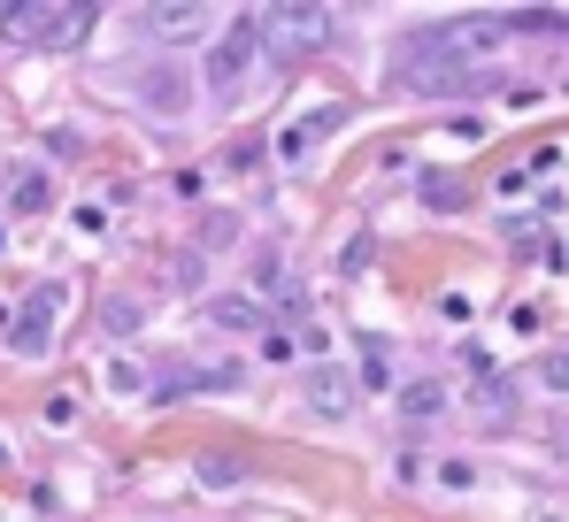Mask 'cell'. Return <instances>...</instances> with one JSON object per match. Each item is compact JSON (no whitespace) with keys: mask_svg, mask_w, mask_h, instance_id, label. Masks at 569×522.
Returning <instances> with one entry per match:
<instances>
[{"mask_svg":"<svg viewBox=\"0 0 569 522\" xmlns=\"http://www.w3.org/2000/svg\"><path fill=\"white\" fill-rule=\"evenodd\" d=\"M254 39L278 47V54H316V47L331 39V8H316V0H278V8L254 16Z\"/></svg>","mask_w":569,"mask_h":522,"instance_id":"1","label":"cell"},{"mask_svg":"<svg viewBox=\"0 0 569 522\" xmlns=\"http://www.w3.org/2000/svg\"><path fill=\"white\" fill-rule=\"evenodd\" d=\"M200 23V8H186V0H170V8H154V31H192Z\"/></svg>","mask_w":569,"mask_h":522,"instance_id":"13","label":"cell"},{"mask_svg":"<svg viewBox=\"0 0 569 522\" xmlns=\"http://www.w3.org/2000/svg\"><path fill=\"white\" fill-rule=\"evenodd\" d=\"M231 239H239V215H208V223H200V247H208V254H223Z\"/></svg>","mask_w":569,"mask_h":522,"instance_id":"12","label":"cell"},{"mask_svg":"<svg viewBox=\"0 0 569 522\" xmlns=\"http://www.w3.org/2000/svg\"><path fill=\"white\" fill-rule=\"evenodd\" d=\"M331 123H339V108H316V116H300V123L284 131V162H300V154H308V147L331 131Z\"/></svg>","mask_w":569,"mask_h":522,"instance_id":"6","label":"cell"},{"mask_svg":"<svg viewBox=\"0 0 569 522\" xmlns=\"http://www.w3.org/2000/svg\"><path fill=\"white\" fill-rule=\"evenodd\" d=\"M308 408L331 415V423H347V408H355V377L331 369V361H316V377H308Z\"/></svg>","mask_w":569,"mask_h":522,"instance_id":"5","label":"cell"},{"mask_svg":"<svg viewBox=\"0 0 569 522\" xmlns=\"http://www.w3.org/2000/svg\"><path fill=\"white\" fill-rule=\"evenodd\" d=\"M139 92H147L154 108H178V100H186V78H170V70H147V78H139Z\"/></svg>","mask_w":569,"mask_h":522,"instance_id":"11","label":"cell"},{"mask_svg":"<svg viewBox=\"0 0 569 522\" xmlns=\"http://www.w3.org/2000/svg\"><path fill=\"white\" fill-rule=\"evenodd\" d=\"M0 31H8V39H23V47H39V39H78V31H86V8L16 0V8H0Z\"/></svg>","mask_w":569,"mask_h":522,"instance_id":"2","label":"cell"},{"mask_svg":"<svg viewBox=\"0 0 569 522\" xmlns=\"http://www.w3.org/2000/svg\"><path fill=\"white\" fill-rule=\"evenodd\" d=\"M385 339H362V384H370V392H385V384H392V361H385Z\"/></svg>","mask_w":569,"mask_h":522,"instance_id":"10","label":"cell"},{"mask_svg":"<svg viewBox=\"0 0 569 522\" xmlns=\"http://www.w3.org/2000/svg\"><path fill=\"white\" fill-rule=\"evenodd\" d=\"M262 361H292V339L284 331H262Z\"/></svg>","mask_w":569,"mask_h":522,"instance_id":"17","label":"cell"},{"mask_svg":"<svg viewBox=\"0 0 569 522\" xmlns=\"http://www.w3.org/2000/svg\"><path fill=\"white\" fill-rule=\"evenodd\" d=\"M254 47H262V39H254V16H239V23L208 47V92H231V86H239V78H247V62H254Z\"/></svg>","mask_w":569,"mask_h":522,"instance_id":"4","label":"cell"},{"mask_svg":"<svg viewBox=\"0 0 569 522\" xmlns=\"http://www.w3.org/2000/svg\"><path fill=\"white\" fill-rule=\"evenodd\" d=\"M200 476H208V484H216V492H231V484H239V476H247V469H239V461H208V469H200Z\"/></svg>","mask_w":569,"mask_h":522,"instance_id":"16","label":"cell"},{"mask_svg":"<svg viewBox=\"0 0 569 522\" xmlns=\"http://www.w3.org/2000/svg\"><path fill=\"white\" fill-rule=\"evenodd\" d=\"M539 384H547V392H569V353H547V361H539Z\"/></svg>","mask_w":569,"mask_h":522,"instance_id":"15","label":"cell"},{"mask_svg":"<svg viewBox=\"0 0 569 522\" xmlns=\"http://www.w3.org/2000/svg\"><path fill=\"white\" fill-rule=\"evenodd\" d=\"M47 200H54V184H47L39 170H31V177H16V192H8V208H16V215H39Z\"/></svg>","mask_w":569,"mask_h":522,"instance_id":"9","label":"cell"},{"mask_svg":"<svg viewBox=\"0 0 569 522\" xmlns=\"http://www.w3.org/2000/svg\"><path fill=\"white\" fill-rule=\"evenodd\" d=\"M0 469H8V438H0Z\"/></svg>","mask_w":569,"mask_h":522,"instance_id":"18","label":"cell"},{"mask_svg":"<svg viewBox=\"0 0 569 522\" xmlns=\"http://www.w3.org/2000/svg\"><path fill=\"white\" fill-rule=\"evenodd\" d=\"M208 323H223V331H262V300H208Z\"/></svg>","mask_w":569,"mask_h":522,"instance_id":"7","label":"cell"},{"mask_svg":"<svg viewBox=\"0 0 569 522\" xmlns=\"http://www.w3.org/2000/svg\"><path fill=\"white\" fill-rule=\"evenodd\" d=\"M400 408H408V423H431V415L447 408V392H439V384L423 377V384H408V392H400Z\"/></svg>","mask_w":569,"mask_h":522,"instance_id":"8","label":"cell"},{"mask_svg":"<svg viewBox=\"0 0 569 522\" xmlns=\"http://www.w3.org/2000/svg\"><path fill=\"white\" fill-rule=\"evenodd\" d=\"M54 308H62V284L23 292V308L8 315V347L16 353H47V339H54Z\"/></svg>","mask_w":569,"mask_h":522,"instance_id":"3","label":"cell"},{"mask_svg":"<svg viewBox=\"0 0 569 522\" xmlns=\"http://www.w3.org/2000/svg\"><path fill=\"white\" fill-rule=\"evenodd\" d=\"M539 522H562V515H539Z\"/></svg>","mask_w":569,"mask_h":522,"instance_id":"19","label":"cell"},{"mask_svg":"<svg viewBox=\"0 0 569 522\" xmlns=\"http://www.w3.org/2000/svg\"><path fill=\"white\" fill-rule=\"evenodd\" d=\"M423 200H431V208H462V200H470V192H462V184H455V177H431V184H423Z\"/></svg>","mask_w":569,"mask_h":522,"instance_id":"14","label":"cell"}]
</instances>
